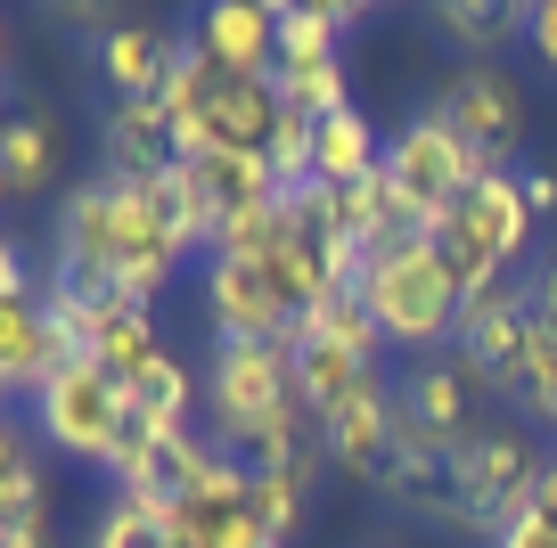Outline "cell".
Wrapping results in <instances>:
<instances>
[{"label":"cell","mask_w":557,"mask_h":548,"mask_svg":"<svg viewBox=\"0 0 557 548\" xmlns=\"http://www.w3.org/2000/svg\"><path fill=\"white\" fill-rule=\"evenodd\" d=\"M361 311L377 320L385 352H418V360H435L459 344V311H468V287L451 278V262H443L435 238H401L385 246V254H369L361 271Z\"/></svg>","instance_id":"obj_1"},{"label":"cell","mask_w":557,"mask_h":548,"mask_svg":"<svg viewBox=\"0 0 557 548\" xmlns=\"http://www.w3.org/2000/svg\"><path fill=\"white\" fill-rule=\"evenodd\" d=\"M541 434L524 418H484L468 443H451V475H459V508H468V532L500 540V524H517L541 491Z\"/></svg>","instance_id":"obj_2"},{"label":"cell","mask_w":557,"mask_h":548,"mask_svg":"<svg viewBox=\"0 0 557 548\" xmlns=\"http://www.w3.org/2000/svg\"><path fill=\"white\" fill-rule=\"evenodd\" d=\"M25 426H34L41 450H58V459H83L107 475V459H115L123 426H132V394H123L115 377H107L99 360H66L50 385H41L34 401H25Z\"/></svg>","instance_id":"obj_3"},{"label":"cell","mask_w":557,"mask_h":548,"mask_svg":"<svg viewBox=\"0 0 557 548\" xmlns=\"http://www.w3.org/2000/svg\"><path fill=\"white\" fill-rule=\"evenodd\" d=\"M435 246H443V262H451V278H459L468 295L517 278L524 246H533V205H524V180H517V172H492L484 189H475L468 205L435 229Z\"/></svg>","instance_id":"obj_4"},{"label":"cell","mask_w":557,"mask_h":548,"mask_svg":"<svg viewBox=\"0 0 557 548\" xmlns=\"http://www.w3.org/2000/svg\"><path fill=\"white\" fill-rule=\"evenodd\" d=\"M385 172H394L401 197L426 213V238H435V229L492 180V164H475V148L435 115V107H418L410 123H394V132H385Z\"/></svg>","instance_id":"obj_5"},{"label":"cell","mask_w":557,"mask_h":548,"mask_svg":"<svg viewBox=\"0 0 557 548\" xmlns=\"http://www.w3.org/2000/svg\"><path fill=\"white\" fill-rule=\"evenodd\" d=\"M533 336H541V311H533V287L524 278H500V287L468 295L459 311V369L484 385V401H517L524 385V360H533Z\"/></svg>","instance_id":"obj_6"},{"label":"cell","mask_w":557,"mask_h":548,"mask_svg":"<svg viewBox=\"0 0 557 548\" xmlns=\"http://www.w3.org/2000/svg\"><path fill=\"white\" fill-rule=\"evenodd\" d=\"M435 115L475 148V164L492 172H524V132H533V90L508 66H451V83L435 90Z\"/></svg>","instance_id":"obj_7"},{"label":"cell","mask_w":557,"mask_h":548,"mask_svg":"<svg viewBox=\"0 0 557 548\" xmlns=\"http://www.w3.org/2000/svg\"><path fill=\"white\" fill-rule=\"evenodd\" d=\"M206 271V327L213 344H296L304 311L287 303V295L271 287V271L262 262H197Z\"/></svg>","instance_id":"obj_8"},{"label":"cell","mask_w":557,"mask_h":548,"mask_svg":"<svg viewBox=\"0 0 557 548\" xmlns=\"http://www.w3.org/2000/svg\"><path fill=\"white\" fill-rule=\"evenodd\" d=\"M394 426H401V401H394V377H369L361 394H345L329 418H320V459L345 466L352 483H369L377 491L385 466H394Z\"/></svg>","instance_id":"obj_9"},{"label":"cell","mask_w":557,"mask_h":548,"mask_svg":"<svg viewBox=\"0 0 557 548\" xmlns=\"http://www.w3.org/2000/svg\"><path fill=\"white\" fill-rule=\"evenodd\" d=\"M189 41L222 83L278 74V9H262V0H213V9H197Z\"/></svg>","instance_id":"obj_10"},{"label":"cell","mask_w":557,"mask_h":548,"mask_svg":"<svg viewBox=\"0 0 557 548\" xmlns=\"http://www.w3.org/2000/svg\"><path fill=\"white\" fill-rule=\"evenodd\" d=\"M401 401V426H418L426 443H468L475 426H484V385L459 369V352H435V360H410V377L394 385Z\"/></svg>","instance_id":"obj_11"},{"label":"cell","mask_w":557,"mask_h":548,"mask_svg":"<svg viewBox=\"0 0 557 548\" xmlns=\"http://www.w3.org/2000/svg\"><path fill=\"white\" fill-rule=\"evenodd\" d=\"M99 155H107V180H157V172L181 164V139H173V115L164 99H107L99 115Z\"/></svg>","instance_id":"obj_12"},{"label":"cell","mask_w":557,"mask_h":548,"mask_svg":"<svg viewBox=\"0 0 557 548\" xmlns=\"http://www.w3.org/2000/svg\"><path fill=\"white\" fill-rule=\"evenodd\" d=\"M181 50H189V34H173V25H157V17H123L115 34H99V83H107V99H164Z\"/></svg>","instance_id":"obj_13"},{"label":"cell","mask_w":557,"mask_h":548,"mask_svg":"<svg viewBox=\"0 0 557 548\" xmlns=\"http://www.w3.org/2000/svg\"><path fill=\"white\" fill-rule=\"evenodd\" d=\"M426 25L443 50H459V66H500L508 41H524V0H435Z\"/></svg>","instance_id":"obj_14"},{"label":"cell","mask_w":557,"mask_h":548,"mask_svg":"<svg viewBox=\"0 0 557 548\" xmlns=\"http://www.w3.org/2000/svg\"><path fill=\"white\" fill-rule=\"evenodd\" d=\"M296 385H304V410H312V426L336 410L345 394H361L369 377H377V360H361L345 336H320V327H296Z\"/></svg>","instance_id":"obj_15"},{"label":"cell","mask_w":557,"mask_h":548,"mask_svg":"<svg viewBox=\"0 0 557 548\" xmlns=\"http://www.w3.org/2000/svg\"><path fill=\"white\" fill-rule=\"evenodd\" d=\"M385 172V132L361 115V107H336V115H320V139H312V180H329L336 197L361 189V180H377Z\"/></svg>","instance_id":"obj_16"},{"label":"cell","mask_w":557,"mask_h":548,"mask_svg":"<svg viewBox=\"0 0 557 548\" xmlns=\"http://www.w3.org/2000/svg\"><path fill=\"white\" fill-rule=\"evenodd\" d=\"M345 238L361 246V254H385V246H401V238H426V213L401 197L394 172H377V180L345 189Z\"/></svg>","instance_id":"obj_17"},{"label":"cell","mask_w":557,"mask_h":548,"mask_svg":"<svg viewBox=\"0 0 557 548\" xmlns=\"http://www.w3.org/2000/svg\"><path fill=\"white\" fill-rule=\"evenodd\" d=\"M189 180H197V197L213 205V222H238V213H255V205L278 197L271 155H246V148H222V155H206V164H189Z\"/></svg>","instance_id":"obj_18"},{"label":"cell","mask_w":557,"mask_h":548,"mask_svg":"<svg viewBox=\"0 0 557 548\" xmlns=\"http://www.w3.org/2000/svg\"><path fill=\"white\" fill-rule=\"evenodd\" d=\"M164 352H173V344H164L157 311H132V303H115V311H107L99 344H90V360H99V369H107V377L123 385V394H132V385L148 377V369H157Z\"/></svg>","instance_id":"obj_19"},{"label":"cell","mask_w":557,"mask_h":548,"mask_svg":"<svg viewBox=\"0 0 557 548\" xmlns=\"http://www.w3.org/2000/svg\"><path fill=\"white\" fill-rule=\"evenodd\" d=\"M361 9H336V0H287L278 9V66H312V58H345Z\"/></svg>","instance_id":"obj_20"},{"label":"cell","mask_w":557,"mask_h":548,"mask_svg":"<svg viewBox=\"0 0 557 548\" xmlns=\"http://www.w3.org/2000/svg\"><path fill=\"white\" fill-rule=\"evenodd\" d=\"M320 450H304L296 466H271V475H255V515H262V532H271L278 548L304 532V508H312V483H320Z\"/></svg>","instance_id":"obj_21"},{"label":"cell","mask_w":557,"mask_h":548,"mask_svg":"<svg viewBox=\"0 0 557 548\" xmlns=\"http://www.w3.org/2000/svg\"><path fill=\"white\" fill-rule=\"evenodd\" d=\"M58 172V132L41 115H9V132H0V189L9 197H41Z\"/></svg>","instance_id":"obj_22"},{"label":"cell","mask_w":557,"mask_h":548,"mask_svg":"<svg viewBox=\"0 0 557 548\" xmlns=\"http://www.w3.org/2000/svg\"><path fill=\"white\" fill-rule=\"evenodd\" d=\"M50 508V483H41V443L34 426H0V524H17V515H41Z\"/></svg>","instance_id":"obj_23"},{"label":"cell","mask_w":557,"mask_h":548,"mask_svg":"<svg viewBox=\"0 0 557 548\" xmlns=\"http://www.w3.org/2000/svg\"><path fill=\"white\" fill-rule=\"evenodd\" d=\"M132 410L139 418H164V426H197V410H206V377H197L181 352H164L157 369L132 385Z\"/></svg>","instance_id":"obj_24"},{"label":"cell","mask_w":557,"mask_h":548,"mask_svg":"<svg viewBox=\"0 0 557 548\" xmlns=\"http://www.w3.org/2000/svg\"><path fill=\"white\" fill-rule=\"evenodd\" d=\"M508 410H517L524 426L557 450V327H541V336H533V360H524V385H517Z\"/></svg>","instance_id":"obj_25"},{"label":"cell","mask_w":557,"mask_h":548,"mask_svg":"<svg viewBox=\"0 0 557 548\" xmlns=\"http://www.w3.org/2000/svg\"><path fill=\"white\" fill-rule=\"evenodd\" d=\"M278 99L296 107V115H336V107H352L345 90V58H312V66H278Z\"/></svg>","instance_id":"obj_26"},{"label":"cell","mask_w":557,"mask_h":548,"mask_svg":"<svg viewBox=\"0 0 557 548\" xmlns=\"http://www.w3.org/2000/svg\"><path fill=\"white\" fill-rule=\"evenodd\" d=\"M164 540H173V524L148 515L139 499H115V491H107L99 524H90V548H164Z\"/></svg>","instance_id":"obj_27"},{"label":"cell","mask_w":557,"mask_h":548,"mask_svg":"<svg viewBox=\"0 0 557 548\" xmlns=\"http://www.w3.org/2000/svg\"><path fill=\"white\" fill-rule=\"evenodd\" d=\"M312 139H320V123L312 115H296V107H287V115H278V132H271V180H278V197L287 189H304V180H312Z\"/></svg>","instance_id":"obj_28"},{"label":"cell","mask_w":557,"mask_h":548,"mask_svg":"<svg viewBox=\"0 0 557 548\" xmlns=\"http://www.w3.org/2000/svg\"><path fill=\"white\" fill-rule=\"evenodd\" d=\"M524 41H533V58L557 74V0H524Z\"/></svg>","instance_id":"obj_29"},{"label":"cell","mask_w":557,"mask_h":548,"mask_svg":"<svg viewBox=\"0 0 557 548\" xmlns=\"http://www.w3.org/2000/svg\"><path fill=\"white\" fill-rule=\"evenodd\" d=\"M492 548H557V515L524 508L517 524H500V540H492Z\"/></svg>","instance_id":"obj_30"},{"label":"cell","mask_w":557,"mask_h":548,"mask_svg":"<svg viewBox=\"0 0 557 548\" xmlns=\"http://www.w3.org/2000/svg\"><path fill=\"white\" fill-rule=\"evenodd\" d=\"M0 548H58L50 508H41V515H17V524H0Z\"/></svg>","instance_id":"obj_31"},{"label":"cell","mask_w":557,"mask_h":548,"mask_svg":"<svg viewBox=\"0 0 557 548\" xmlns=\"http://www.w3.org/2000/svg\"><path fill=\"white\" fill-rule=\"evenodd\" d=\"M524 287H533V311H541V327H557V246L533 262V278H524Z\"/></svg>","instance_id":"obj_32"},{"label":"cell","mask_w":557,"mask_h":548,"mask_svg":"<svg viewBox=\"0 0 557 548\" xmlns=\"http://www.w3.org/2000/svg\"><path fill=\"white\" fill-rule=\"evenodd\" d=\"M517 180H524V205H533V222H549V213H557V172H549V164H524Z\"/></svg>","instance_id":"obj_33"},{"label":"cell","mask_w":557,"mask_h":548,"mask_svg":"<svg viewBox=\"0 0 557 548\" xmlns=\"http://www.w3.org/2000/svg\"><path fill=\"white\" fill-rule=\"evenodd\" d=\"M533 508H541V515H557V450H549V466H541V491H533Z\"/></svg>","instance_id":"obj_34"}]
</instances>
